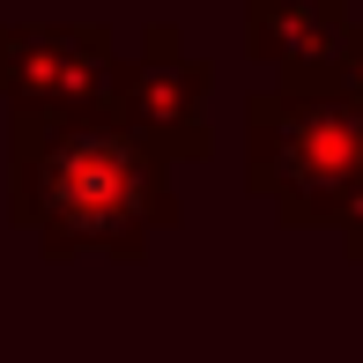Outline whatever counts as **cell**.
Listing matches in <instances>:
<instances>
[{"mask_svg": "<svg viewBox=\"0 0 363 363\" xmlns=\"http://www.w3.org/2000/svg\"><path fill=\"white\" fill-rule=\"evenodd\" d=\"M319 89H349V96H363V23H349V38H341V52H334V67H326Z\"/></svg>", "mask_w": 363, "mask_h": 363, "instance_id": "5", "label": "cell"}, {"mask_svg": "<svg viewBox=\"0 0 363 363\" xmlns=\"http://www.w3.org/2000/svg\"><path fill=\"white\" fill-rule=\"evenodd\" d=\"M15 223L45 252L141 259L156 230L178 223L171 156H156L111 104H45L15 134Z\"/></svg>", "mask_w": 363, "mask_h": 363, "instance_id": "1", "label": "cell"}, {"mask_svg": "<svg viewBox=\"0 0 363 363\" xmlns=\"http://www.w3.org/2000/svg\"><path fill=\"white\" fill-rule=\"evenodd\" d=\"M245 186L289 230H334L363 267V104L274 82L245 104Z\"/></svg>", "mask_w": 363, "mask_h": 363, "instance_id": "2", "label": "cell"}, {"mask_svg": "<svg viewBox=\"0 0 363 363\" xmlns=\"http://www.w3.org/2000/svg\"><path fill=\"white\" fill-rule=\"evenodd\" d=\"M201 104H208V67L178 52V30L171 23H156V30H148V60L134 74H119V89H111V111H119L156 156L186 163V156H208Z\"/></svg>", "mask_w": 363, "mask_h": 363, "instance_id": "3", "label": "cell"}, {"mask_svg": "<svg viewBox=\"0 0 363 363\" xmlns=\"http://www.w3.org/2000/svg\"><path fill=\"white\" fill-rule=\"evenodd\" d=\"M356 104H363V96H356Z\"/></svg>", "mask_w": 363, "mask_h": 363, "instance_id": "6", "label": "cell"}, {"mask_svg": "<svg viewBox=\"0 0 363 363\" xmlns=\"http://www.w3.org/2000/svg\"><path fill=\"white\" fill-rule=\"evenodd\" d=\"M349 23V0H245V52L282 67V82L296 89H319Z\"/></svg>", "mask_w": 363, "mask_h": 363, "instance_id": "4", "label": "cell"}]
</instances>
